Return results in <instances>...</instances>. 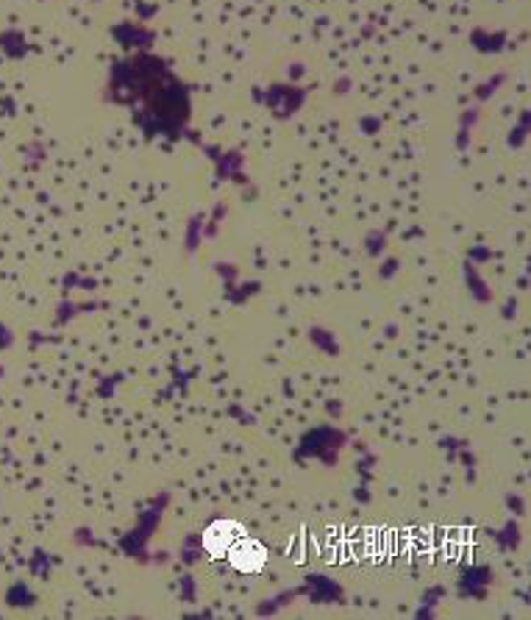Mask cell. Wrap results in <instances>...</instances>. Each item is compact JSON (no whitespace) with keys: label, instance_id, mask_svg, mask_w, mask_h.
<instances>
[{"label":"cell","instance_id":"cell-1","mask_svg":"<svg viewBox=\"0 0 531 620\" xmlns=\"http://www.w3.org/2000/svg\"><path fill=\"white\" fill-rule=\"evenodd\" d=\"M229 559L242 573H259L264 565H268V548H264L259 540L237 537L229 548Z\"/></svg>","mask_w":531,"mask_h":620},{"label":"cell","instance_id":"cell-2","mask_svg":"<svg viewBox=\"0 0 531 620\" xmlns=\"http://www.w3.org/2000/svg\"><path fill=\"white\" fill-rule=\"evenodd\" d=\"M242 535V526L231 523V520H217L206 528V535H203V546L209 554L220 556V554H226L231 548V543Z\"/></svg>","mask_w":531,"mask_h":620}]
</instances>
